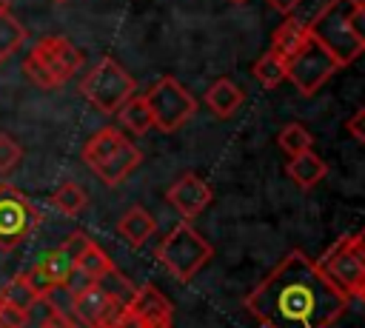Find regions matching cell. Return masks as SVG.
Instances as JSON below:
<instances>
[{
  "instance_id": "30bf717a",
  "label": "cell",
  "mask_w": 365,
  "mask_h": 328,
  "mask_svg": "<svg viewBox=\"0 0 365 328\" xmlns=\"http://www.w3.org/2000/svg\"><path fill=\"white\" fill-rule=\"evenodd\" d=\"M319 268L325 271V277L345 294H356L365 282V257L362 251L354 245L351 237L339 240L322 260H319Z\"/></svg>"
},
{
  "instance_id": "277c9868",
  "label": "cell",
  "mask_w": 365,
  "mask_h": 328,
  "mask_svg": "<svg viewBox=\"0 0 365 328\" xmlns=\"http://www.w3.org/2000/svg\"><path fill=\"white\" fill-rule=\"evenodd\" d=\"M354 0H328V6L308 23V31L336 57L339 66H351L365 48L356 43L348 14H351Z\"/></svg>"
},
{
  "instance_id": "52a82bcc",
  "label": "cell",
  "mask_w": 365,
  "mask_h": 328,
  "mask_svg": "<svg viewBox=\"0 0 365 328\" xmlns=\"http://www.w3.org/2000/svg\"><path fill=\"white\" fill-rule=\"evenodd\" d=\"M143 97L148 103V111H151L154 125L160 131H165V134L177 131L182 123H188V117L197 108V100L174 77H160Z\"/></svg>"
},
{
  "instance_id": "44dd1931",
  "label": "cell",
  "mask_w": 365,
  "mask_h": 328,
  "mask_svg": "<svg viewBox=\"0 0 365 328\" xmlns=\"http://www.w3.org/2000/svg\"><path fill=\"white\" fill-rule=\"evenodd\" d=\"M37 265L43 268V274H46L54 285H66L68 277H71V271H74V257H71L63 245H57V248L48 251Z\"/></svg>"
},
{
  "instance_id": "5b68a950",
  "label": "cell",
  "mask_w": 365,
  "mask_h": 328,
  "mask_svg": "<svg viewBox=\"0 0 365 328\" xmlns=\"http://www.w3.org/2000/svg\"><path fill=\"white\" fill-rule=\"evenodd\" d=\"M80 94L103 114H117V108L134 94V77L114 60L103 57L83 80H80Z\"/></svg>"
},
{
  "instance_id": "6da1fadb",
  "label": "cell",
  "mask_w": 365,
  "mask_h": 328,
  "mask_svg": "<svg viewBox=\"0 0 365 328\" xmlns=\"http://www.w3.org/2000/svg\"><path fill=\"white\" fill-rule=\"evenodd\" d=\"M345 305L348 294L302 251L285 254L245 297V308L265 328H331Z\"/></svg>"
},
{
  "instance_id": "74e56055",
  "label": "cell",
  "mask_w": 365,
  "mask_h": 328,
  "mask_svg": "<svg viewBox=\"0 0 365 328\" xmlns=\"http://www.w3.org/2000/svg\"><path fill=\"white\" fill-rule=\"evenodd\" d=\"M0 328H3V325H0Z\"/></svg>"
},
{
  "instance_id": "8fae6325",
  "label": "cell",
  "mask_w": 365,
  "mask_h": 328,
  "mask_svg": "<svg viewBox=\"0 0 365 328\" xmlns=\"http://www.w3.org/2000/svg\"><path fill=\"white\" fill-rule=\"evenodd\" d=\"M29 51L37 57V63L46 68V74L54 80V86H63L83 66V54L68 37H43Z\"/></svg>"
},
{
  "instance_id": "7a4b0ae2",
  "label": "cell",
  "mask_w": 365,
  "mask_h": 328,
  "mask_svg": "<svg viewBox=\"0 0 365 328\" xmlns=\"http://www.w3.org/2000/svg\"><path fill=\"white\" fill-rule=\"evenodd\" d=\"M143 154L140 148L120 134L117 128L106 125L100 131H94L86 145H83V163L106 183V185H120L137 165H140Z\"/></svg>"
},
{
  "instance_id": "2e32d148",
  "label": "cell",
  "mask_w": 365,
  "mask_h": 328,
  "mask_svg": "<svg viewBox=\"0 0 365 328\" xmlns=\"http://www.w3.org/2000/svg\"><path fill=\"white\" fill-rule=\"evenodd\" d=\"M154 228H157L154 217H151L145 208H140V205L128 208V211L120 217V222H117V231H120L131 245H137V248L154 234Z\"/></svg>"
},
{
  "instance_id": "e575fe53",
  "label": "cell",
  "mask_w": 365,
  "mask_h": 328,
  "mask_svg": "<svg viewBox=\"0 0 365 328\" xmlns=\"http://www.w3.org/2000/svg\"><path fill=\"white\" fill-rule=\"evenodd\" d=\"M231 3H245V0H231Z\"/></svg>"
},
{
  "instance_id": "7c38bea8",
  "label": "cell",
  "mask_w": 365,
  "mask_h": 328,
  "mask_svg": "<svg viewBox=\"0 0 365 328\" xmlns=\"http://www.w3.org/2000/svg\"><path fill=\"white\" fill-rule=\"evenodd\" d=\"M211 197H214V194H211V185H208L202 177L191 174V171H185L182 177H177L174 185L165 191V200L171 203V208H174L182 220L200 217V214L208 208Z\"/></svg>"
},
{
  "instance_id": "cb8c5ba5",
  "label": "cell",
  "mask_w": 365,
  "mask_h": 328,
  "mask_svg": "<svg viewBox=\"0 0 365 328\" xmlns=\"http://www.w3.org/2000/svg\"><path fill=\"white\" fill-rule=\"evenodd\" d=\"M279 148L285 151V154H302V151H311V145H314V137H311V131L305 128V125H299V123H288V125H282L279 128Z\"/></svg>"
},
{
  "instance_id": "f1b7e54d",
  "label": "cell",
  "mask_w": 365,
  "mask_h": 328,
  "mask_svg": "<svg viewBox=\"0 0 365 328\" xmlns=\"http://www.w3.org/2000/svg\"><path fill=\"white\" fill-rule=\"evenodd\" d=\"M348 134L356 137L359 143H365V108H359V111L348 120Z\"/></svg>"
},
{
  "instance_id": "603a6c76",
  "label": "cell",
  "mask_w": 365,
  "mask_h": 328,
  "mask_svg": "<svg viewBox=\"0 0 365 328\" xmlns=\"http://www.w3.org/2000/svg\"><path fill=\"white\" fill-rule=\"evenodd\" d=\"M86 203H88V197H86V191L77 185V183H63L54 194H51V205L60 211V214H66V217H77L83 208H86Z\"/></svg>"
},
{
  "instance_id": "8d00e7d4",
  "label": "cell",
  "mask_w": 365,
  "mask_h": 328,
  "mask_svg": "<svg viewBox=\"0 0 365 328\" xmlns=\"http://www.w3.org/2000/svg\"><path fill=\"white\" fill-rule=\"evenodd\" d=\"M54 3H66V0H54Z\"/></svg>"
},
{
  "instance_id": "ffe728a7",
  "label": "cell",
  "mask_w": 365,
  "mask_h": 328,
  "mask_svg": "<svg viewBox=\"0 0 365 328\" xmlns=\"http://www.w3.org/2000/svg\"><path fill=\"white\" fill-rule=\"evenodd\" d=\"M23 43H26V29H23V23L11 14L9 6H3V9H0V63H3L9 54H14Z\"/></svg>"
},
{
  "instance_id": "4316f807",
  "label": "cell",
  "mask_w": 365,
  "mask_h": 328,
  "mask_svg": "<svg viewBox=\"0 0 365 328\" xmlns=\"http://www.w3.org/2000/svg\"><path fill=\"white\" fill-rule=\"evenodd\" d=\"M26 322H29V311L9 305V302L0 305V325L3 328H26Z\"/></svg>"
},
{
  "instance_id": "4dcf8cb0",
  "label": "cell",
  "mask_w": 365,
  "mask_h": 328,
  "mask_svg": "<svg viewBox=\"0 0 365 328\" xmlns=\"http://www.w3.org/2000/svg\"><path fill=\"white\" fill-rule=\"evenodd\" d=\"M40 328H71L66 319H60V317H54V314H48V319H43V325Z\"/></svg>"
},
{
  "instance_id": "3957f363",
  "label": "cell",
  "mask_w": 365,
  "mask_h": 328,
  "mask_svg": "<svg viewBox=\"0 0 365 328\" xmlns=\"http://www.w3.org/2000/svg\"><path fill=\"white\" fill-rule=\"evenodd\" d=\"M157 260L177 277V280H191L208 260H211V254H214V248L188 225V222H180V225H174L165 237H163V242L157 245Z\"/></svg>"
},
{
  "instance_id": "f546056e",
  "label": "cell",
  "mask_w": 365,
  "mask_h": 328,
  "mask_svg": "<svg viewBox=\"0 0 365 328\" xmlns=\"http://www.w3.org/2000/svg\"><path fill=\"white\" fill-rule=\"evenodd\" d=\"M268 6L277 9L279 14H291V11L299 6V0H268Z\"/></svg>"
},
{
  "instance_id": "836d02e7",
  "label": "cell",
  "mask_w": 365,
  "mask_h": 328,
  "mask_svg": "<svg viewBox=\"0 0 365 328\" xmlns=\"http://www.w3.org/2000/svg\"><path fill=\"white\" fill-rule=\"evenodd\" d=\"M3 6H9V3H6V0H0V9H3Z\"/></svg>"
},
{
  "instance_id": "d6986e66",
  "label": "cell",
  "mask_w": 365,
  "mask_h": 328,
  "mask_svg": "<svg viewBox=\"0 0 365 328\" xmlns=\"http://www.w3.org/2000/svg\"><path fill=\"white\" fill-rule=\"evenodd\" d=\"M74 271H80L86 280H91V282H100L108 271H114V262L108 260V254L100 248V245H94V242H88V248L77 257V262H74Z\"/></svg>"
},
{
  "instance_id": "e0dca14e",
  "label": "cell",
  "mask_w": 365,
  "mask_h": 328,
  "mask_svg": "<svg viewBox=\"0 0 365 328\" xmlns=\"http://www.w3.org/2000/svg\"><path fill=\"white\" fill-rule=\"evenodd\" d=\"M305 37H308V26H305V23H299V20H285V23L274 31L268 51H274L277 57L288 60V57H294V51L305 43Z\"/></svg>"
},
{
  "instance_id": "9c48e42d",
  "label": "cell",
  "mask_w": 365,
  "mask_h": 328,
  "mask_svg": "<svg viewBox=\"0 0 365 328\" xmlns=\"http://www.w3.org/2000/svg\"><path fill=\"white\" fill-rule=\"evenodd\" d=\"M123 302H117L100 282H88L71 294V317L77 328H111L123 314Z\"/></svg>"
},
{
  "instance_id": "d4e9b609",
  "label": "cell",
  "mask_w": 365,
  "mask_h": 328,
  "mask_svg": "<svg viewBox=\"0 0 365 328\" xmlns=\"http://www.w3.org/2000/svg\"><path fill=\"white\" fill-rule=\"evenodd\" d=\"M254 74L265 88H277L285 80V60L277 57L274 51H265L257 63H254Z\"/></svg>"
},
{
  "instance_id": "9a60e30c",
  "label": "cell",
  "mask_w": 365,
  "mask_h": 328,
  "mask_svg": "<svg viewBox=\"0 0 365 328\" xmlns=\"http://www.w3.org/2000/svg\"><path fill=\"white\" fill-rule=\"evenodd\" d=\"M242 91L228 80V77H220V80H214L211 86H208V91H205V103H208V108L217 114V117H231L240 106H242Z\"/></svg>"
},
{
  "instance_id": "83f0119b",
  "label": "cell",
  "mask_w": 365,
  "mask_h": 328,
  "mask_svg": "<svg viewBox=\"0 0 365 328\" xmlns=\"http://www.w3.org/2000/svg\"><path fill=\"white\" fill-rule=\"evenodd\" d=\"M348 23H351V31H354L356 43L365 48V0H354L351 14H348Z\"/></svg>"
},
{
  "instance_id": "484cf974",
  "label": "cell",
  "mask_w": 365,
  "mask_h": 328,
  "mask_svg": "<svg viewBox=\"0 0 365 328\" xmlns=\"http://www.w3.org/2000/svg\"><path fill=\"white\" fill-rule=\"evenodd\" d=\"M20 160H23V145L11 134L0 131V174L14 171L20 165Z\"/></svg>"
},
{
  "instance_id": "8992f818",
  "label": "cell",
  "mask_w": 365,
  "mask_h": 328,
  "mask_svg": "<svg viewBox=\"0 0 365 328\" xmlns=\"http://www.w3.org/2000/svg\"><path fill=\"white\" fill-rule=\"evenodd\" d=\"M336 68H342L339 63H336V57L308 31V37H305V43L294 51V57H288L285 60V77L297 86V91L299 94H314Z\"/></svg>"
},
{
  "instance_id": "ba28073f",
  "label": "cell",
  "mask_w": 365,
  "mask_h": 328,
  "mask_svg": "<svg viewBox=\"0 0 365 328\" xmlns=\"http://www.w3.org/2000/svg\"><path fill=\"white\" fill-rule=\"evenodd\" d=\"M37 220L40 214L29 203V197H23L11 185H0V248L3 251L17 248L34 231Z\"/></svg>"
},
{
  "instance_id": "7402d4cb",
  "label": "cell",
  "mask_w": 365,
  "mask_h": 328,
  "mask_svg": "<svg viewBox=\"0 0 365 328\" xmlns=\"http://www.w3.org/2000/svg\"><path fill=\"white\" fill-rule=\"evenodd\" d=\"M0 294H3V302L17 305V308H23V311H31V308L40 302V294L31 288V282L26 280V274H14V277L6 282V288H3Z\"/></svg>"
},
{
  "instance_id": "1f68e13d",
  "label": "cell",
  "mask_w": 365,
  "mask_h": 328,
  "mask_svg": "<svg viewBox=\"0 0 365 328\" xmlns=\"http://www.w3.org/2000/svg\"><path fill=\"white\" fill-rule=\"evenodd\" d=\"M351 240H354V245H356V248H359V251H362V257H365V228H362V231H359V234H354V237H351Z\"/></svg>"
},
{
  "instance_id": "ac0fdd59",
  "label": "cell",
  "mask_w": 365,
  "mask_h": 328,
  "mask_svg": "<svg viewBox=\"0 0 365 328\" xmlns=\"http://www.w3.org/2000/svg\"><path fill=\"white\" fill-rule=\"evenodd\" d=\"M117 117H120V123H123L131 134H145V131L154 125L145 97H134V94L117 108Z\"/></svg>"
},
{
  "instance_id": "5bb4252c",
  "label": "cell",
  "mask_w": 365,
  "mask_h": 328,
  "mask_svg": "<svg viewBox=\"0 0 365 328\" xmlns=\"http://www.w3.org/2000/svg\"><path fill=\"white\" fill-rule=\"evenodd\" d=\"M285 171H288V177L294 180V185H299V188H314V185L328 174V165H325V160H322L319 154L302 151V154H294V157L288 160Z\"/></svg>"
},
{
  "instance_id": "4fadbf2b",
  "label": "cell",
  "mask_w": 365,
  "mask_h": 328,
  "mask_svg": "<svg viewBox=\"0 0 365 328\" xmlns=\"http://www.w3.org/2000/svg\"><path fill=\"white\" fill-rule=\"evenodd\" d=\"M125 308L137 317L140 328H171L174 308L165 299V294L157 285H151V282L134 288V297H131V302Z\"/></svg>"
},
{
  "instance_id": "d6a6232c",
  "label": "cell",
  "mask_w": 365,
  "mask_h": 328,
  "mask_svg": "<svg viewBox=\"0 0 365 328\" xmlns=\"http://www.w3.org/2000/svg\"><path fill=\"white\" fill-rule=\"evenodd\" d=\"M356 297H359V299H362V302H365V282H362V288H359V291H356Z\"/></svg>"
},
{
  "instance_id": "d590c367",
  "label": "cell",
  "mask_w": 365,
  "mask_h": 328,
  "mask_svg": "<svg viewBox=\"0 0 365 328\" xmlns=\"http://www.w3.org/2000/svg\"><path fill=\"white\" fill-rule=\"evenodd\" d=\"M0 305H3V294H0Z\"/></svg>"
}]
</instances>
